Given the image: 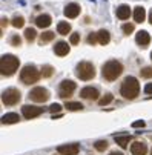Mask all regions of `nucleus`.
Returning <instances> with one entry per match:
<instances>
[{
  "instance_id": "1",
  "label": "nucleus",
  "mask_w": 152,
  "mask_h": 155,
  "mask_svg": "<svg viewBox=\"0 0 152 155\" xmlns=\"http://www.w3.org/2000/svg\"><path fill=\"white\" fill-rule=\"evenodd\" d=\"M121 95L124 98H129V100H134L138 92H140V83L135 77H126L121 83V89H120Z\"/></svg>"
},
{
  "instance_id": "2",
  "label": "nucleus",
  "mask_w": 152,
  "mask_h": 155,
  "mask_svg": "<svg viewBox=\"0 0 152 155\" xmlns=\"http://www.w3.org/2000/svg\"><path fill=\"white\" fill-rule=\"evenodd\" d=\"M18 58L12 54H5L0 58V74L2 75H6V77H11L17 69H18Z\"/></svg>"
},
{
  "instance_id": "3",
  "label": "nucleus",
  "mask_w": 152,
  "mask_h": 155,
  "mask_svg": "<svg viewBox=\"0 0 152 155\" xmlns=\"http://www.w3.org/2000/svg\"><path fill=\"white\" fill-rule=\"evenodd\" d=\"M123 72V66L120 61L117 60H109V61H106L103 64V68H101V74L103 77L107 80V81H114L117 80Z\"/></svg>"
},
{
  "instance_id": "4",
  "label": "nucleus",
  "mask_w": 152,
  "mask_h": 155,
  "mask_svg": "<svg viewBox=\"0 0 152 155\" xmlns=\"http://www.w3.org/2000/svg\"><path fill=\"white\" fill-rule=\"evenodd\" d=\"M41 72L37 71V68L34 64H26L23 69L20 71V80L23 81L25 84H32V83H37L38 78H40Z\"/></svg>"
},
{
  "instance_id": "5",
  "label": "nucleus",
  "mask_w": 152,
  "mask_h": 155,
  "mask_svg": "<svg viewBox=\"0 0 152 155\" xmlns=\"http://www.w3.org/2000/svg\"><path fill=\"white\" fill-rule=\"evenodd\" d=\"M75 74L80 80L88 81V80H92L95 77V68L89 61H81V63L77 64V72Z\"/></svg>"
},
{
  "instance_id": "6",
  "label": "nucleus",
  "mask_w": 152,
  "mask_h": 155,
  "mask_svg": "<svg viewBox=\"0 0 152 155\" xmlns=\"http://www.w3.org/2000/svg\"><path fill=\"white\" fill-rule=\"evenodd\" d=\"M21 98V94L18 89H15V87H8V89H5L2 92V103L6 104V106H14L20 101Z\"/></svg>"
},
{
  "instance_id": "7",
  "label": "nucleus",
  "mask_w": 152,
  "mask_h": 155,
  "mask_svg": "<svg viewBox=\"0 0 152 155\" xmlns=\"http://www.w3.org/2000/svg\"><path fill=\"white\" fill-rule=\"evenodd\" d=\"M29 98L35 103H45L49 100V91L45 87H34L29 92Z\"/></svg>"
},
{
  "instance_id": "8",
  "label": "nucleus",
  "mask_w": 152,
  "mask_h": 155,
  "mask_svg": "<svg viewBox=\"0 0 152 155\" xmlns=\"http://www.w3.org/2000/svg\"><path fill=\"white\" fill-rule=\"evenodd\" d=\"M74 91H75V83L72 80H63L60 83V97L61 98L71 97Z\"/></svg>"
},
{
  "instance_id": "9",
  "label": "nucleus",
  "mask_w": 152,
  "mask_h": 155,
  "mask_svg": "<svg viewBox=\"0 0 152 155\" xmlns=\"http://www.w3.org/2000/svg\"><path fill=\"white\" fill-rule=\"evenodd\" d=\"M21 114H23L25 118H35V117H38V115L43 114V107L25 104L23 107H21Z\"/></svg>"
},
{
  "instance_id": "10",
  "label": "nucleus",
  "mask_w": 152,
  "mask_h": 155,
  "mask_svg": "<svg viewBox=\"0 0 152 155\" xmlns=\"http://www.w3.org/2000/svg\"><path fill=\"white\" fill-rule=\"evenodd\" d=\"M80 150V146L77 143H72V144H61L57 147V152L60 155H77Z\"/></svg>"
},
{
  "instance_id": "11",
  "label": "nucleus",
  "mask_w": 152,
  "mask_h": 155,
  "mask_svg": "<svg viewBox=\"0 0 152 155\" xmlns=\"http://www.w3.org/2000/svg\"><path fill=\"white\" fill-rule=\"evenodd\" d=\"M80 95L83 97V98H86V100H100L98 98V91L95 89V87H92V86H86V87H83V89L80 91Z\"/></svg>"
},
{
  "instance_id": "12",
  "label": "nucleus",
  "mask_w": 152,
  "mask_h": 155,
  "mask_svg": "<svg viewBox=\"0 0 152 155\" xmlns=\"http://www.w3.org/2000/svg\"><path fill=\"white\" fill-rule=\"evenodd\" d=\"M135 41L138 43L141 48H146L149 43H150V35H149V32H147V31H138L137 35H135Z\"/></svg>"
},
{
  "instance_id": "13",
  "label": "nucleus",
  "mask_w": 152,
  "mask_h": 155,
  "mask_svg": "<svg viewBox=\"0 0 152 155\" xmlns=\"http://www.w3.org/2000/svg\"><path fill=\"white\" fill-rule=\"evenodd\" d=\"M131 152H132V155H146L147 153V146L141 141H134L131 144Z\"/></svg>"
},
{
  "instance_id": "14",
  "label": "nucleus",
  "mask_w": 152,
  "mask_h": 155,
  "mask_svg": "<svg viewBox=\"0 0 152 155\" xmlns=\"http://www.w3.org/2000/svg\"><path fill=\"white\" fill-rule=\"evenodd\" d=\"M54 52L58 55V57H64L69 54V46L66 41H57L55 46H54Z\"/></svg>"
},
{
  "instance_id": "15",
  "label": "nucleus",
  "mask_w": 152,
  "mask_h": 155,
  "mask_svg": "<svg viewBox=\"0 0 152 155\" xmlns=\"http://www.w3.org/2000/svg\"><path fill=\"white\" fill-rule=\"evenodd\" d=\"M63 12H64V15H66L68 18H75L80 14V6L77 3H69L66 8H64Z\"/></svg>"
},
{
  "instance_id": "16",
  "label": "nucleus",
  "mask_w": 152,
  "mask_h": 155,
  "mask_svg": "<svg viewBox=\"0 0 152 155\" xmlns=\"http://www.w3.org/2000/svg\"><path fill=\"white\" fill-rule=\"evenodd\" d=\"M51 23H52V18H51V15H48V14H41V15H38V17L35 18V25H37L38 28H48Z\"/></svg>"
},
{
  "instance_id": "17",
  "label": "nucleus",
  "mask_w": 152,
  "mask_h": 155,
  "mask_svg": "<svg viewBox=\"0 0 152 155\" xmlns=\"http://www.w3.org/2000/svg\"><path fill=\"white\" fill-rule=\"evenodd\" d=\"M115 14H117V18L126 20V18H129V15H131V8H129L127 5H120V6L117 8Z\"/></svg>"
},
{
  "instance_id": "18",
  "label": "nucleus",
  "mask_w": 152,
  "mask_h": 155,
  "mask_svg": "<svg viewBox=\"0 0 152 155\" xmlns=\"http://www.w3.org/2000/svg\"><path fill=\"white\" fill-rule=\"evenodd\" d=\"M97 37H98V43H100V45H103V46L111 41V35H109V32H107L106 29H100L97 32Z\"/></svg>"
},
{
  "instance_id": "19",
  "label": "nucleus",
  "mask_w": 152,
  "mask_h": 155,
  "mask_svg": "<svg viewBox=\"0 0 152 155\" xmlns=\"http://www.w3.org/2000/svg\"><path fill=\"white\" fill-rule=\"evenodd\" d=\"M18 120H20V117L15 112H9V114H5L2 117V123L3 124H12V123H17Z\"/></svg>"
},
{
  "instance_id": "20",
  "label": "nucleus",
  "mask_w": 152,
  "mask_h": 155,
  "mask_svg": "<svg viewBox=\"0 0 152 155\" xmlns=\"http://www.w3.org/2000/svg\"><path fill=\"white\" fill-rule=\"evenodd\" d=\"M146 18V11L143 6H137L134 9V20L137 21V23H141V21H144Z\"/></svg>"
},
{
  "instance_id": "21",
  "label": "nucleus",
  "mask_w": 152,
  "mask_h": 155,
  "mask_svg": "<svg viewBox=\"0 0 152 155\" xmlns=\"http://www.w3.org/2000/svg\"><path fill=\"white\" fill-rule=\"evenodd\" d=\"M57 32L60 35H68L71 32V25L68 23V21H60V23L57 25Z\"/></svg>"
},
{
  "instance_id": "22",
  "label": "nucleus",
  "mask_w": 152,
  "mask_h": 155,
  "mask_svg": "<svg viewBox=\"0 0 152 155\" xmlns=\"http://www.w3.org/2000/svg\"><path fill=\"white\" fill-rule=\"evenodd\" d=\"M115 138V143L120 146V147H127V144H129V141H131V135H115L114 137Z\"/></svg>"
},
{
  "instance_id": "23",
  "label": "nucleus",
  "mask_w": 152,
  "mask_h": 155,
  "mask_svg": "<svg viewBox=\"0 0 152 155\" xmlns=\"http://www.w3.org/2000/svg\"><path fill=\"white\" fill-rule=\"evenodd\" d=\"M54 37H55V34L52 31H46V32H43L40 35V43H48V41L54 40Z\"/></svg>"
},
{
  "instance_id": "24",
  "label": "nucleus",
  "mask_w": 152,
  "mask_h": 155,
  "mask_svg": "<svg viewBox=\"0 0 152 155\" xmlns=\"http://www.w3.org/2000/svg\"><path fill=\"white\" fill-rule=\"evenodd\" d=\"M64 107L69 109V110H81V109H83V104L78 103V101H66Z\"/></svg>"
},
{
  "instance_id": "25",
  "label": "nucleus",
  "mask_w": 152,
  "mask_h": 155,
  "mask_svg": "<svg viewBox=\"0 0 152 155\" xmlns=\"http://www.w3.org/2000/svg\"><path fill=\"white\" fill-rule=\"evenodd\" d=\"M11 25L14 26V28H21L25 25V18L21 17V15H15L12 20H11Z\"/></svg>"
},
{
  "instance_id": "26",
  "label": "nucleus",
  "mask_w": 152,
  "mask_h": 155,
  "mask_svg": "<svg viewBox=\"0 0 152 155\" xmlns=\"http://www.w3.org/2000/svg\"><path fill=\"white\" fill-rule=\"evenodd\" d=\"M35 35H37V32H35V29H32V28H28V29H25V38H26V41H34L35 40Z\"/></svg>"
},
{
  "instance_id": "27",
  "label": "nucleus",
  "mask_w": 152,
  "mask_h": 155,
  "mask_svg": "<svg viewBox=\"0 0 152 155\" xmlns=\"http://www.w3.org/2000/svg\"><path fill=\"white\" fill-rule=\"evenodd\" d=\"M112 100H114L112 94H106L104 97H101V98L98 100V104H100V106H106V104H109Z\"/></svg>"
},
{
  "instance_id": "28",
  "label": "nucleus",
  "mask_w": 152,
  "mask_h": 155,
  "mask_svg": "<svg viewBox=\"0 0 152 155\" xmlns=\"http://www.w3.org/2000/svg\"><path fill=\"white\" fill-rule=\"evenodd\" d=\"M94 147H95L97 150L103 152V150H106V149H107V141H106V140H98V141H95Z\"/></svg>"
},
{
  "instance_id": "29",
  "label": "nucleus",
  "mask_w": 152,
  "mask_h": 155,
  "mask_svg": "<svg viewBox=\"0 0 152 155\" xmlns=\"http://www.w3.org/2000/svg\"><path fill=\"white\" fill-rule=\"evenodd\" d=\"M52 72H54V68L49 66V64H46V66H43V68H41V75L43 77H51Z\"/></svg>"
},
{
  "instance_id": "30",
  "label": "nucleus",
  "mask_w": 152,
  "mask_h": 155,
  "mask_svg": "<svg viewBox=\"0 0 152 155\" xmlns=\"http://www.w3.org/2000/svg\"><path fill=\"white\" fill-rule=\"evenodd\" d=\"M140 74H141V77H144V78H152V68H150V66H146V68H143V69L140 71Z\"/></svg>"
},
{
  "instance_id": "31",
  "label": "nucleus",
  "mask_w": 152,
  "mask_h": 155,
  "mask_svg": "<svg viewBox=\"0 0 152 155\" xmlns=\"http://www.w3.org/2000/svg\"><path fill=\"white\" fill-rule=\"evenodd\" d=\"M121 29H123L124 34H131V32H134V25L132 23H124L121 26Z\"/></svg>"
},
{
  "instance_id": "32",
  "label": "nucleus",
  "mask_w": 152,
  "mask_h": 155,
  "mask_svg": "<svg viewBox=\"0 0 152 155\" xmlns=\"http://www.w3.org/2000/svg\"><path fill=\"white\" fill-rule=\"evenodd\" d=\"M69 41H71V45H78V41H80V34H78V32H74V34H71V37H69Z\"/></svg>"
},
{
  "instance_id": "33",
  "label": "nucleus",
  "mask_w": 152,
  "mask_h": 155,
  "mask_svg": "<svg viewBox=\"0 0 152 155\" xmlns=\"http://www.w3.org/2000/svg\"><path fill=\"white\" fill-rule=\"evenodd\" d=\"M97 41H98V37H97V34H95V32H91V34L88 35V43L94 46Z\"/></svg>"
},
{
  "instance_id": "34",
  "label": "nucleus",
  "mask_w": 152,
  "mask_h": 155,
  "mask_svg": "<svg viewBox=\"0 0 152 155\" xmlns=\"http://www.w3.org/2000/svg\"><path fill=\"white\" fill-rule=\"evenodd\" d=\"M20 43H21V38H20L18 35H12V38H11V45H12V46H20Z\"/></svg>"
},
{
  "instance_id": "35",
  "label": "nucleus",
  "mask_w": 152,
  "mask_h": 155,
  "mask_svg": "<svg viewBox=\"0 0 152 155\" xmlns=\"http://www.w3.org/2000/svg\"><path fill=\"white\" fill-rule=\"evenodd\" d=\"M49 110H51L52 114L60 112V110H61V106H60V104H57V103H54V104H51V106H49Z\"/></svg>"
},
{
  "instance_id": "36",
  "label": "nucleus",
  "mask_w": 152,
  "mask_h": 155,
  "mask_svg": "<svg viewBox=\"0 0 152 155\" xmlns=\"http://www.w3.org/2000/svg\"><path fill=\"white\" fill-rule=\"evenodd\" d=\"M143 126H144V121H143V120L134 121V123H132V127H143Z\"/></svg>"
},
{
  "instance_id": "37",
  "label": "nucleus",
  "mask_w": 152,
  "mask_h": 155,
  "mask_svg": "<svg viewBox=\"0 0 152 155\" xmlns=\"http://www.w3.org/2000/svg\"><path fill=\"white\" fill-rule=\"evenodd\" d=\"M144 92H146V94H152V83H147V84L144 86Z\"/></svg>"
},
{
  "instance_id": "38",
  "label": "nucleus",
  "mask_w": 152,
  "mask_h": 155,
  "mask_svg": "<svg viewBox=\"0 0 152 155\" xmlns=\"http://www.w3.org/2000/svg\"><path fill=\"white\" fill-rule=\"evenodd\" d=\"M5 25H8V20L3 17V18H2V26H5Z\"/></svg>"
},
{
  "instance_id": "39",
  "label": "nucleus",
  "mask_w": 152,
  "mask_h": 155,
  "mask_svg": "<svg viewBox=\"0 0 152 155\" xmlns=\"http://www.w3.org/2000/svg\"><path fill=\"white\" fill-rule=\"evenodd\" d=\"M109 155H123V153H121V152H117V150H114V152H111Z\"/></svg>"
},
{
  "instance_id": "40",
  "label": "nucleus",
  "mask_w": 152,
  "mask_h": 155,
  "mask_svg": "<svg viewBox=\"0 0 152 155\" xmlns=\"http://www.w3.org/2000/svg\"><path fill=\"white\" fill-rule=\"evenodd\" d=\"M149 23L152 25V9H150V12H149Z\"/></svg>"
},
{
  "instance_id": "41",
  "label": "nucleus",
  "mask_w": 152,
  "mask_h": 155,
  "mask_svg": "<svg viewBox=\"0 0 152 155\" xmlns=\"http://www.w3.org/2000/svg\"><path fill=\"white\" fill-rule=\"evenodd\" d=\"M150 58H152V52H150Z\"/></svg>"
},
{
  "instance_id": "42",
  "label": "nucleus",
  "mask_w": 152,
  "mask_h": 155,
  "mask_svg": "<svg viewBox=\"0 0 152 155\" xmlns=\"http://www.w3.org/2000/svg\"><path fill=\"white\" fill-rule=\"evenodd\" d=\"M150 155H152V150H150Z\"/></svg>"
}]
</instances>
